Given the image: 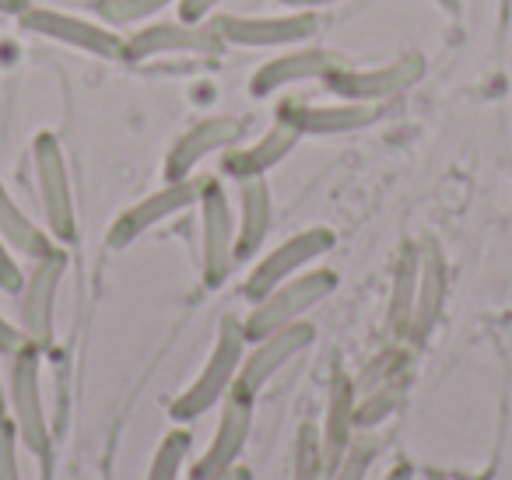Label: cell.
Returning <instances> with one entry per match:
<instances>
[{
  "mask_svg": "<svg viewBox=\"0 0 512 480\" xmlns=\"http://www.w3.org/2000/svg\"><path fill=\"white\" fill-rule=\"evenodd\" d=\"M446 291H449V263L442 246L425 235L418 239V295H414V316H411V330H407V344L411 347H425L428 337L435 333L442 319V305H446Z\"/></svg>",
  "mask_w": 512,
  "mask_h": 480,
  "instance_id": "obj_16",
  "label": "cell"
},
{
  "mask_svg": "<svg viewBox=\"0 0 512 480\" xmlns=\"http://www.w3.org/2000/svg\"><path fill=\"white\" fill-rule=\"evenodd\" d=\"M221 4L225 0H179V18L183 22H207V15Z\"/></svg>",
  "mask_w": 512,
  "mask_h": 480,
  "instance_id": "obj_33",
  "label": "cell"
},
{
  "mask_svg": "<svg viewBox=\"0 0 512 480\" xmlns=\"http://www.w3.org/2000/svg\"><path fill=\"white\" fill-rule=\"evenodd\" d=\"M239 214H235V260H249L256 249L264 246L271 232V186L267 176L239 179Z\"/></svg>",
  "mask_w": 512,
  "mask_h": 480,
  "instance_id": "obj_21",
  "label": "cell"
},
{
  "mask_svg": "<svg viewBox=\"0 0 512 480\" xmlns=\"http://www.w3.org/2000/svg\"><path fill=\"white\" fill-rule=\"evenodd\" d=\"M344 67V57L330 46H309V50H288L281 57L267 60L260 71L249 81V95L253 99H267V95L281 92L288 85H299V81L327 78L330 71Z\"/></svg>",
  "mask_w": 512,
  "mask_h": 480,
  "instance_id": "obj_18",
  "label": "cell"
},
{
  "mask_svg": "<svg viewBox=\"0 0 512 480\" xmlns=\"http://www.w3.org/2000/svg\"><path fill=\"white\" fill-rule=\"evenodd\" d=\"M8 421V379L0 372V424Z\"/></svg>",
  "mask_w": 512,
  "mask_h": 480,
  "instance_id": "obj_38",
  "label": "cell"
},
{
  "mask_svg": "<svg viewBox=\"0 0 512 480\" xmlns=\"http://www.w3.org/2000/svg\"><path fill=\"white\" fill-rule=\"evenodd\" d=\"M376 459V445L372 442H351V449L344 452V459L327 473V480H365L369 466Z\"/></svg>",
  "mask_w": 512,
  "mask_h": 480,
  "instance_id": "obj_29",
  "label": "cell"
},
{
  "mask_svg": "<svg viewBox=\"0 0 512 480\" xmlns=\"http://www.w3.org/2000/svg\"><path fill=\"white\" fill-rule=\"evenodd\" d=\"M207 480H249V470H246V466H239V463H235L232 470L218 473V477H207Z\"/></svg>",
  "mask_w": 512,
  "mask_h": 480,
  "instance_id": "obj_37",
  "label": "cell"
},
{
  "mask_svg": "<svg viewBox=\"0 0 512 480\" xmlns=\"http://www.w3.org/2000/svg\"><path fill=\"white\" fill-rule=\"evenodd\" d=\"M200 193H204V179H200V176L165 179L162 190L148 193L144 200L130 204L127 211H123L120 218L109 225V232H106L109 249H127L130 242H137L144 232H151V228H158L162 221H169L172 214L197 207Z\"/></svg>",
  "mask_w": 512,
  "mask_h": 480,
  "instance_id": "obj_9",
  "label": "cell"
},
{
  "mask_svg": "<svg viewBox=\"0 0 512 480\" xmlns=\"http://www.w3.org/2000/svg\"><path fill=\"white\" fill-rule=\"evenodd\" d=\"M334 242H337L334 232H330V228H320V225L288 235L281 246H274L264 260L249 270L246 284H242V295H246L249 302H260L267 291H274L278 284H285L288 277L302 274V270L313 267L320 256H327L330 249H334Z\"/></svg>",
  "mask_w": 512,
  "mask_h": 480,
  "instance_id": "obj_8",
  "label": "cell"
},
{
  "mask_svg": "<svg viewBox=\"0 0 512 480\" xmlns=\"http://www.w3.org/2000/svg\"><path fill=\"white\" fill-rule=\"evenodd\" d=\"M25 8H29V0H0V15L8 18H18Z\"/></svg>",
  "mask_w": 512,
  "mask_h": 480,
  "instance_id": "obj_35",
  "label": "cell"
},
{
  "mask_svg": "<svg viewBox=\"0 0 512 480\" xmlns=\"http://www.w3.org/2000/svg\"><path fill=\"white\" fill-rule=\"evenodd\" d=\"M32 169H36L39 204H43L46 232L57 246H71L78 239V211H74L71 172H67V155L57 134L43 130L32 141Z\"/></svg>",
  "mask_w": 512,
  "mask_h": 480,
  "instance_id": "obj_3",
  "label": "cell"
},
{
  "mask_svg": "<svg viewBox=\"0 0 512 480\" xmlns=\"http://www.w3.org/2000/svg\"><path fill=\"white\" fill-rule=\"evenodd\" d=\"M316 340V326L299 319V323H288L274 333H264V337L249 340L246 347V358H242V368H239V379L235 386H242L246 393H260L281 368L288 365L292 358H299L306 347H313Z\"/></svg>",
  "mask_w": 512,
  "mask_h": 480,
  "instance_id": "obj_14",
  "label": "cell"
},
{
  "mask_svg": "<svg viewBox=\"0 0 512 480\" xmlns=\"http://www.w3.org/2000/svg\"><path fill=\"white\" fill-rule=\"evenodd\" d=\"M67 274V253L53 249L43 260H32L25 281L18 288V326L25 340L39 351L53 347V323H57V291Z\"/></svg>",
  "mask_w": 512,
  "mask_h": 480,
  "instance_id": "obj_6",
  "label": "cell"
},
{
  "mask_svg": "<svg viewBox=\"0 0 512 480\" xmlns=\"http://www.w3.org/2000/svg\"><path fill=\"white\" fill-rule=\"evenodd\" d=\"M18 22L32 36H43L50 43L67 46V50L88 53V57H99V60H120L123 36L102 22H88V18L67 15V11L57 8H32V4L18 15Z\"/></svg>",
  "mask_w": 512,
  "mask_h": 480,
  "instance_id": "obj_11",
  "label": "cell"
},
{
  "mask_svg": "<svg viewBox=\"0 0 512 480\" xmlns=\"http://www.w3.org/2000/svg\"><path fill=\"white\" fill-rule=\"evenodd\" d=\"M404 396H407V372L404 375H393V379H386V382H379V386L358 393V403H355L358 431L379 428L386 417H393L400 407H404Z\"/></svg>",
  "mask_w": 512,
  "mask_h": 480,
  "instance_id": "obj_24",
  "label": "cell"
},
{
  "mask_svg": "<svg viewBox=\"0 0 512 480\" xmlns=\"http://www.w3.org/2000/svg\"><path fill=\"white\" fill-rule=\"evenodd\" d=\"M379 109L372 102L337 99L330 106H309V102H285L278 109V120L288 123L299 137H334L355 134V130L376 123Z\"/></svg>",
  "mask_w": 512,
  "mask_h": 480,
  "instance_id": "obj_17",
  "label": "cell"
},
{
  "mask_svg": "<svg viewBox=\"0 0 512 480\" xmlns=\"http://www.w3.org/2000/svg\"><path fill=\"white\" fill-rule=\"evenodd\" d=\"M246 137V123L239 116H207V120L186 127L183 134L172 141L169 155H165V179H186L197 172L204 158L218 155V151H232L235 144Z\"/></svg>",
  "mask_w": 512,
  "mask_h": 480,
  "instance_id": "obj_15",
  "label": "cell"
},
{
  "mask_svg": "<svg viewBox=\"0 0 512 480\" xmlns=\"http://www.w3.org/2000/svg\"><path fill=\"white\" fill-rule=\"evenodd\" d=\"M292 480H327V463H323V445L320 428L313 424H299L292 449Z\"/></svg>",
  "mask_w": 512,
  "mask_h": 480,
  "instance_id": "obj_27",
  "label": "cell"
},
{
  "mask_svg": "<svg viewBox=\"0 0 512 480\" xmlns=\"http://www.w3.org/2000/svg\"><path fill=\"white\" fill-rule=\"evenodd\" d=\"M285 8L292 11H316V8H327V4H337V0H278Z\"/></svg>",
  "mask_w": 512,
  "mask_h": 480,
  "instance_id": "obj_34",
  "label": "cell"
},
{
  "mask_svg": "<svg viewBox=\"0 0 512 480\" xmlns=\"http://www.w3.org/2000/svg\"><path fill=\"white\" fill-rule=\"evenodd\" d=\"M383 480H414V466L411 463H397Z\"/></svg>",
  "mask_w": 512,
  "mask_h": 480,
  "instance_id": "obj_36",
  "label": "cell"
},
{
  "mask_svg": "<svg viewBox=\"0 0 512 480\" xmlns=\"http://www.w3.org/2000/svg\"><path fill=\"white\" fill-rule=\"evenodd\" d=\"M337 288V274L327 267H313L302 270V274L288 277L285 284H278L274 291H267L260 302H253V309L242 319V330H246L249 340L264 337V333H274L288 323H299L309 309L323 302L327 295H334Z\"/></svg>",
  "mask_w": 512,
  "mask_h": 480,
  "instance_id": "obj_4",
  "label": "cell"
},
{
  "mask_svg": "<svg viewBox=\"0 0 512 480\" xmlns=\"http://www.w3.org/2000/svg\"><path fill=\"white\" fill-rule=\"evenodd\" d=\"M22 281H25V270H22V263H18L15 249H11L8 242L0 239V291H8V295H18Z\"/></svg>",
  "mask_w": 512,
  "mask_h": 480,
  "instance_id": "obj_31",
  "label": "cell"
},
{
  "mask_svg": "<svg viewBox=\"0 0 512 480\" xmlns=\"http://www.w3.org/2000/svg\"><path fill=\"white\" fill-rule=\"evenodd\" d=\"M414 295H418V242H404L393 267L390 305H386V333L393 340H407L414 316Z\"/></svg>",
  "mask_w": 512,
  "mask_h": 480,
  "instance_id": "obj_23",
  "label": "cell"
},
{
  "mask_svg": "<svg viewBox=\"0 0 512 480\" xmlns=\"http://www.w3.org/2000/svg\"><path fill=\"white\" fill-rule=\"evenodd\" d=\"M246 347H249V337H246V330H242V319L221 316L204 368H200L197 379H193L190 386H186L183 393L169 403L172 421H179V424L197 421V417H204L207 410L218 407V403L228 396V389L235 386V379H239Z\"/></svg>",
  "mask_w": 512,
  "mask_h": 480,
  "instance_id": "obj_1",
  "label": "cell"
},
{
  "mask_svg": "<svg viewBox=\"0 0 512 480\" xmlns=\"http://www.w3.org/2000/svg\"><path fill=\"white\" fill-rule=\"evenodd\" d=\"M22 347H29V340H25L22 326L11 323V319L4 316V312H0V354H4V358H11V354H18Z\"/></svg>",
  "mask_w": 512,
  "mask_h": 480,
  "instance_id": "obj_32",
  "label": "cell"
},
{
  "mask_svg": "<svg viewBox=\"0 0 512 480\" xmlns=\"http://www.w3.org/2000/svg\"><path fill=\"white\" fill-rule=\"evenodd\" d=\"M425 480H449V477H446V473H439V470H428Z\"/></svg>",
  "mask_w": 512,
  "mask_h": 480,
  "instance_id": "obj_39",
  "label": "cell"
},
{
  "mask_svg": "<svg viewBox=\"0 0 512 480\" xmlns=\"http://www.w3.org/2000/svg\"><path fill=\"white\" fill-rule=\"evenodd\" d=\"M193 435L186 428H172L169 435L158 442L155 456H151L148 477L144 480H179V470H183L186 456H190Z\"/></svg>",
  "mask_w": 512,
  "mask_h": 480,
  "instance_id": "obj_26",
  "label": "cell"
},
{
  "mask_svg": "<svg viewBox=\"0 0 512 480\" xmlns=\"http://www.w3.org/2000/svg\"><path fill=\"white\" fill-rule=\"evenodd\" d=\"M18 431L11 421L0 424V480H22V463H18Z\"/></svg>",
  "mask_w": 512,
  "mask_h": 480,
  "instance_id": "obj_30",
  "label": "cell"
},
{
  "mask_svg": "<svg viewBox=\"0 0 512 480\" xmlns=\"http://www.w3.org/2000/svg\"><path fill=\"white\" fill-rule=\"evenodd\" d=\"M355 379L351 375H334L330 382V396H327V421L320 428V445H323V463H327V473L334 470L344 459V452L355 442Z\"/></svg>",
  "mask_w": 512,
  "mask_h": 480,
  "instance_id": "obj_20",
  "label": "cell"
},
{
  "mask_svg": "<svg viewBox=\"0 0 512 480\" xmlns=\"http://www.w3.org/2000/svg\"><path fill=\"white\" fill-rule=\"evenodd\" d=\"M39 347H22L11 354L8 365V421L15 424L18 442L36 459L53 456V428L43 403V372H39Z\"/></svg>",
  "mask_w": 512,
  "mask_h": 480,
  "instance_id": "obj_2",
  "label": "cell"
},
{
  "mask_svg": "<svg viewBox=\"0 0 512 480\" xmlns=\"http://www.w3.org/2000/svg\"><path fill=\"white\" fill-rule=\"evenodd\" d=\"M0 239L8 242L15 253L29 256V260H43L53 249H60L53 242V235L18 207V200L11 197V190L4 183H0Z\"/></svg>",
  "mask_w": 512,
  "mask_h": 480,
  "instance_id": "obj_22",
  "label": "cell"
},
{
  "mask_svg": "<svg viewBox=\"0 0 512 480\" xmlns=\"http://www.w3.org/2000/svg\"><path fill=\"white\" fill-rule=\"evenodd\" d=\"M214 29L225 46L242 50H274V46H299L316 36L313 11H285V15H218Z\"/></svg>",
  "mask_w": 512,
  "mask_h": 480,
  "instance_id": "obj_12",
  "label": "cell"
},
{
  "mask_svg": "<svg viewBox=\"0 0 512 480\" xmlns=\"http://www.w3.org/2000/svg\"><path fill=\"white\" fill-rule=\"evenodd\" d=\"M299 141H302V137L295 134L288 123L278 120L256 144H249V148H239V151H228L225 162H221V172H225L232 183H239V179L267 176V172L278 169V165L285 162L288 155H292Z\"/></svg>",
  "mask_w": 512,
  "mask_h": 480,
  "instance_id": "obj_19",
  "label": "cell"
},
{
  "mask_svg": "<svg viewBox=\"0 0 512 480\" xmlns=\"http://www.w3.org/2000/svg\"><path fill=\"white\" fill-rule=\"evenodd\" d=\"M218 407H221L218 428H214L211 445L204 449V456L193 463V470H190L193 480H207V477H218V473L232 470V466L239 463L242 449H246L249 431H253V410H256L253 393H246L242 386H232Z\"/></svg>",
  "mask_w": 512,
  "mask_h": 480,
  "instance_id": "obj_13",
  "label": "cell"
},
{
  "mask_svg": "<svg viewBox=\"0 0 512 480\" xmlns=\"http://www.w3.org/2000/svg\"><path fill=\"white\" fill-rule=\"evenodd\" d=\"M172 4H179V0H95V11L102 22H109V29H123V25L151 22Z\"/></svg>",
  "mask_w": 512,
  "mask_h": 480,
  "instance_id": "obj_25",
  "label": "cell"
},
{
  "mask_svg": "<svg viewBox=\"0 0 512 480\" xmlns=\"http://www.w3.org/2000/svg\"><path fill=\"white\" fill-rule=\"evenodd\" d=\"M407 372V351L404 347H386L379 351L369 365L362 368V375L355 379V393H365V389L379 386V382L393 379V375H404Z\"/></svg>",
  "mask_w": 512,
  "mask_h": 480,
  "instance_id": "obj_28",
  "label": "cell"
},
{
  "mask_svg": "<svg viewBox=\"0 0 512 480\" xmlns=\"http://www.w3.org/2000/svg\"><path fill=\"white\" fill-rule=\"evenodd\" d=\"M418 78H425V60L418 53H404V57L390 60L379 67H337L323 78L330 95L348 102H383L393 95L407 92L411 85H418Z\"/></svg>",
  "mask_w": 512,
  "mask_h": 480,
  "instance_id": "obj_10",
  "label": "cell"
},
{
  "mask_svg": "<svg viewBox=\"0 0 512 480\" xmlns=\"http://www.w3.org/2000/svg\"><path fill=\"white\" fill-rule=\"evenodd\" d=\"M225 39L218 36L211 22H151L141 25L137 32L123 36L120 60L127 64H144V60L158 57H179V53H190V57H218L225 53Z\"/></svg>",
  "mask_w": 512,
  "mask_h": 480,
  "instance_id": "obj_5",
  "label": "cell"
},
{
  "mask_svg": "<svg viewBox=\"0 0 512 480\" xmlns=\"http://www.w3.org/2000/svg\"><path fill=\"white\" fill-rule=\"evenodd\" d=\"M200 207V274L207 288H221L235 270V211L218 179H204Z\"/></svg>",
  "mask_w": 512,
  "mask_h": 480,
  "instance_id": "obj_7",
  "label": "cell"
}]
</instances>
